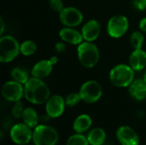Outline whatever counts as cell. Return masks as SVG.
<instances>
[{"label":"cell","instance_id":"6da1fadb","mask_svg":"<svg viewBox=\"0 0 146 145\" xmlns=\"http://www.w3.org/2000/svg\"><path fill=\"white\" fill-rule=\"evenodd\" d=\"M50 96V88L44 79L31 76L24 85V98L32 104H44Z\"/></svg>","mask_w":146,"mask_h":145},{"label":"cell","instance_id":"7a4b0ae2","mask_svg":"<svg viewBox=\"0 0 146 145\" xmlns=\"http://www.w3.org/2000/svg\"><path fill=\"white\" fill-rule=\"evenodd\" d=\"M135 73L128 63H119L110 69L109 79L115 87L128 88L135 79Z\"/></svg>","mask_w":146,"mask_h":145},{"label":"cell","instance_id":"3957f363","mask_svg":"<svg viewBox=\"0 0 146 145\" xmlns=\"http://www.w3.org/2000/svg\"><path fill=\"white\" fill-rule=\"evenodd\" d=\"M77 58L85 68H93L100 60V50L94 42L83 41L77 46Z\"/></svg>","mask_w":146,"mask_h":145},{"label":"cell","instance_id":"277c9868","mask_svg":"<svg viewBox=\"0 0 146 145\" xmlns=\"http://www.w3.org/2000/svg\"><path fill=\"white\" fill-rule=\"evenodd\" d=\"M21 44L12 35L3 34L0 36V62L9 63L21 54Z\"/></svg>","mask_w":146,"mask_h":145},{"label":"cell","instance_id":"5b68a950","mask_svg":"<svg viewBox=\"0 0 146 145\" xmlns=\"http://www.w3.org/2000/svg\"><path fill=\"white\" fill-rule=\"evenodd\" d=\"M59 141V133L54 127L39 124L33 129V143L34 145H56Z\"/></svg>","mask_w":146,"mask_h":145},{"label":"cell","instance_id":"8992f818","mask_svg":"<svg viewBox=\"0 0 146 145\" xmlns=\"http://www.w3.org/2000/svg\"><path fill=\"white\" fill-rule=\"evenodd\" d=\"M130 22L126 15L121 14L114 15L106 24V32L110 38L119 39L127 34Z\"/></svg>","mask_w":146,"mask_h":145},{"label":"cell","instance_id":"52a82bcc","mask_svg":"<svg viewBox=\"0 0 146 145\" xmlns=\"http://www.w3.org/2000/svg\"><path fill=\"white\" fill-rule=\"evenodd\" d=\"M103 87L101 84L95 79L85 81L80 87L79 93L82 102L87 104H93L100 100L103 96Z\"/></svg>","mask_w":146,"mask_h":145},{"label":"cell","instance_id":"ba28073f","mask_svg":"<svg viewBox=\"0 0 146 145\" xmlns=\"http://www.w3.org/2000/svg\"><path fill=\"white\" fill-rule=\"evenodd\" d=\"M58 15L59 21L63 26L77 27L84 21V15L81 10L74 6H65Z\"/></svg>","mask_w":146,"mask_h":145},{"label":"cell","instance_id":"9c48e42d","mask_svg":"<svg viewBox=\"0 0 146 145\" xmlns=\"http://www.w3.org/2000/svg\"><path fill=\"white\" fill-rule=\"evenodd\" d=\"M33 129L25 123H16L9 130V138L17 145H27L33 141Z\"/></svg>","mask_w":146,"mask_h":145},{"label":"cell","instance_id":"30bf717a","mask_svg":"<svg viewBox=\"0 0 146 145\" xmlns=\"http://www.w3.org/2000/svg\"><path fill=\"white\" fill-rule=\"evenodd\" d=\"M2 97L8 102L15 103L24 97V85L10 79L3 83L1 88Z\"/></svg>","mask_w":146,"mask_h":145},{"label":"cell","instance_id":"8fae6325","mask_svg":"<svg viewBox=\"0 0 146 145\" xmlns=\"http://www.w3.org/2000/svg\"><path fill=\"white\" fill-rule=\"evenodd\" d=\"M67 105L65 98L61 95H51L47 102L44 103V109L46 115L50 119H56L62 116L65 111Z\"/></svg>","mask_w":146,"mask_h":145},{"label":"cell","instance_id":"7c38bea8","mask_svg":"<svg viewBox=\"0 0 146 145\" xmlns=\"http://www.w3.org/2000/svg\"><path fill=\"white\" fill-rule=\"evenodd\" d=\"M102 26L100 22L96 19H90L82 24L80 32L82 33L84 41L94 42L101 34Z\"/></svg>","mask_w":146,"mask_h":145},{"label":"cell","instance_id":"4fadbf2b","mask_svg":"<svg viewBox=\"0 0 146 145\" xmlns=\"http://www.w3.org/2000/svg\"><path fill=\"white\" fill-rule=\"evenodd\" d=\"M116 138L121 145H139V137L129 126H121L116 130Z\"/></svg>","mask_w":146,"mask_h":145},{"label":"cell","instance_id":"5bb4252c","mask_svg":"<svg viewBox=\"0 0 146 145\" xmlns=\"http://www.w3.org/2000/svg\"><path fill=\"white\" fill-rule=\"evenodd\" d=\"M58 35L61 40L70 45L78 46L84 41L81 32L77 30L76 27L62 26L59 30Z\"/></svg>","mask_w":146,"mask_h":145},{"label":"cell","instance_id":"9a60e30c","mask_svg":"<svg viewBox=\"0 0 146 145\" xmlns=\"http://www.w3.org/2000/svg\"><path fill=\"white\" fill-rule=\"evenodd\" d=\"M54 65L51 63L50 59H43L37 62L32 68L30 73L31 76L41 79H44L48 78L52 71H53Z\"/></svg>","mask_w":146,"mask_h":145},{"label":"cell","instance_id":"2e32d148","mask_svg":"<svg viewBox=\"0 0 146 145\" xmlns=\"http://www.w3.org/2000/svg\"><path fill=\"white\" fill-rule=\"evenodd\" d=\"M128 64L135 72H141L146 68V51L142 49H133L128 57Z\"/></svg>","mask_w":146,"mask_h":145},{"label":"cell","instance_id":"e0dca14e","mask_svg":"<svg viewBox=\"0 0 146 145\" xmlns=\"http://www.w3.org/2000/svg\"><path fill=\"white\" fill-rule=\"evenodd\" d=\"M127 89L129 95L134 100L140 102L146 99V83L142 78L135 79Z\"/></svg>","mask_w":146,"mask_h":145},{"label":"cell","instance_id":"ac0fdd59","mask_svg":"<svg viewBox=\"0 0 146 145\" xmlns=\"http://www.w3.org/2000/svg\"><path fill=\"white\" fill-rule=\"evenodd\" d=\"M92 126V119L87 114L78 115L73 122V130L75 133H85L91 130Z\"/></svg>","mask_w":146,"mask_h":145},{"label":"cell","instance_id":"d6986e66","mask_svg":"<svg viewBox=\"0 0 146 145\" xmlns=\"http://www.w3.org/2000/svg\"><path fill=\"white\" fill-rule=\"evenodd\" d=\"M22 122L30 126L31 128L34 129L37 126H38L39 121V116L38 112L35 109L32 107H27L24 109V112L21 116Z\"/></svg>","mask_w":146,"mask_h":145},{"label":"cell","instance_id":"ffe728a7","mask_svg":"<svg viewBox=\"0 0 146 145\" xmlns=\"http://www.w3.org/2000/svg\"><path fill=\"white\" fill-rule=\"evenodd\" d=\"M90 145H103L106 140V132L101 127L91 129L86 135Z\"/></svg>","mask_w":146,"mask_h":145},{"label":"cell","instance_id":"44dd1931","mask_svg":"<svg viewBox=\"0 0 146 145\" xmlns=\"http://www.w3.org/2000/svg\"><path fill=\"white\" fill-rule=\"evenodd\" d=\"M10 78L22 85H25L31 78V73L21 67H15L10 71Z\"/></svg>","mask_w":146,"mask_h":145},{"label":"cell","instance_id":"7402d4cb","mask_svg":"<svg viewBox=\"0 0 146 145\" xmlns=\"http://www.w3.org/2000/svg\"><path fill=\"white\" fill-rule=\"evenodd\" d=\"M20 50H21V55H22L25 57H28V56H32L36 53L38 50V46L33 40L27 39L21 43Z\"/></svg>","mask_w":146,"mask_h":145},{"label":"cell","instance_id":"603a6c76","mask_svg":"<svg viewBox=\"0 0 146 145\" xmlns=\"http://www.w3.org/2000/svg\"><path fill=\"white\" fill-rule=\"evenodd\" d=\"M130 44L133 49H142L145 44V33L139 29L130 35Z\"/></svg>","mask_w":146,"mask_h":145},{"label":"cell","instance_id":"cb8c5ba5","mask_svg":"<svg viewBox=\"0 0 146 145\" xmlns=\"http://www.w3.org/2000/svg\"><path fill=\"white\" fill-rule=\"evenodd\" d=\"M66 145H90V144L86 136L81 133H75L68 138Z\"/></svg>","mask_w":146,"mask_h":145},{"label":"cell","instance_id":"d4e9b609","mask_svg":"<svg viewBox=\"0 0 146 145\" xmlns=\"http://www.w3.org/2000/svg\"><path fill=\"white\" fill-rule=\"evenodd\" d=\"M64 98H65V103H66L67 107H70V108H73V107L78 105L79 103L82 101L79 91L78 92H71V93L68 94Z\"/></svg>","mask_w":146,"mask_h":145},{"label":"cell","instance_id":"484cf974","mask_svg":"<svg viewBox=\"0 0 146 145\" xmlns=\"http://www.w3.org/2000/svg\"><path fill=\"white\" fill-rule=\"evenodd\" d=\"M13 106L11 108V115L15 119H21L22 114L24 112V106L21 101H18L15 103H13Z\"/></svg>","mask_w":146,"mask_h":145},{"label":"cell","instance_id":"4316f807","mask_svg":"<svg viewBox=\"0 0 146 145\" xmlns=\"http://www.w3.org/2000/svg\"><path fill=\"white\" fill-rule=\"evenodd\" d=\"M48 4H49V7L55 12L56 13H60L63 8L65 7L64 6V3H63V1L62 0H49L48 1Z\"/></svg>","mask_w":146,"mask_h":145},{"label":"cell","instance_id":"83f0119b","mask_svg":"<svg viewBox=\"0 0 146 145\" xmlns=\"http://www.w3.org/2000/svg\"><path fill=\"white\" fill-rule=\"evenodd\" d=\"M133 7L138 11H145L146 10V1L145 0H133L132 2Z\"/></svg>","mask_w":146,"mask_h":145},{"label":"cell","instance_id":"f1b7e54d","mask_svg":"<svg viewBox=\"0 0 146 145\" xmlns=\"http://www.w3.org/2000/svg\"><path fill=\"white\" fill-rule=\"evenodd\" d=\"M67 44H66V43L63 42L62 40L58 41V42H56V43L55 44V46H54L55 50H56L57 53H59V54L63 53V52H65L66 50H67Z\"/></svg>","mask_w":146,"mask_h":145},{"label":"cell","instance_id":"f546056e","mask_svg":"<svg viewBox=\"0 0 146 145\" xmlns=\"http://www.w3.org/2000/svg\"><path fill=\"white\" fill-rule=\"evenodd\" d=\"M139 29L146 34V16L143 17L139 22Z\"/></svg>","mask_w":146,"mask_h":145},{"label":"cell","instance_id":"4dcf8cb0","mask_svg":"<svg viewBox=\"0 0 146 145\" xmlns=\"http://www.w3.org/2000/svg\"><path fill=\"white\" fill-rule=\"evenodd\" d=\"M0 23H1V26H0V36H3L4 34V30H5V24H4V21L3 17H0Z\"/></svg>","mask_w":146,"mask_h":145},{"label":"cell","instance_id":"1f68e13d","mask_svg":"<svg viewBox=\"0 0 146 145\" xmlns=\"http://www.w3.org/2000/svg\"><path fill=\"white\" fill-rule=\"evenodd\" d=\"M50 61L51 62V63L55 66V65H56L57 63H58V62H59V58L56 56H50Z\"/></svg>","mask_w":146,"mask_h":145},{"label":"cell","instance_id":"d6a6232c","mask_svg":"<svg viewBox=\"0 0 146 145\" xmlns=\"http://www.w3.org/2000/svg\"><path fill=\"white\" fill-rule=\"evenodd\" d=\"M142 79L145 80V82L146 83V68L144 70V73H143V77H142Z\"/></svg>","mask_w":146,"mask_h":145},{"label":"cell","instance_id":"836d02e7","mask_svg":"<svg viewBox=\"0 0 146 145\" xmlns=\"http://www.w3.org/2000/svg\"><path fill=\"white\" fill-rule=\"evenodd\" d=\"M145 1H146V0H145Z\"/></svg>","mask_w":146,"mask_h":145}]
</instances>
